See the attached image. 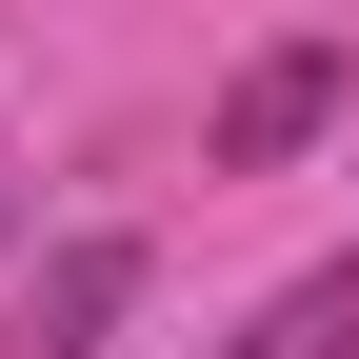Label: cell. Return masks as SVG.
Masks as SVG:
<instances>
[{
	"instance_id": "obj_4",
	"label": "cell",
	"mask_w": 359,
	"mask_h": 359,
	"mask_svg": "<svg viewBox=\"0 0 359 359\" xmlns=\"http://www.w3.org/2000/svg\"><path fill=\"white\" fill-rule=\"evenodd\" d=\"M0 259H20V200H0Z\"/></svg>"
},
{
	"instance_id": "obj_1",
	"label": "cell",
	"mask_w": 359,
	"mask_h": 359,
	"mask_svg": "<svg viewBox=\"0 0 359 359\" xmlns=\"http://www.w3.org/2000/svg\"><path fill=\"white\" fill-rule=\"evenodd\" d=\"M120 320H140V240H60L20 299H0V359H100Z\"/></svg>"
},
{
	"instance_id": "obj_2",
	"label": "cell",
	"mask_w": 359,
	"mask_h": 359,
	"mask_svg": "<svg viewBox=\"0 0 359 359\" xmlns=\"http://www.w3.org/2000/svg\"><path fill=\"white\" fill-rule=\"evenodd\" d=\"M320 120H339V40H280V60H240V100H219V160H240V180H280Z\"/></svg>"
},
{
	"instance_id": "obj_3",
	"label": "cell",
	"mask_w": 359,
	"mask_h": 359,
	"mask_svg": "<svg viewBox=\"0 0 359 359\" xmlns=\"http://www.w3.org/2000/svg\"><path fill=\"white\" fill-rule=\"evenodd\" d=\"M219 359H359V240L320 259V280H280V299H259V320L219 339Z\"/></svg>"
}]
</instances>
